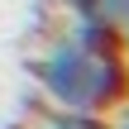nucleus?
Masks as SVG:
<instances>
[{"instance_id": "f03ea898", "label": "nucleus", "mask_w": 129, "mask_h": 129, "mask_svg": "<svg viewBox=\"0 0 129 129\" xmlns=\"http://www.w3.org/2000/svg\"><path fill=\"white\" fill-rule=\"evenodd\" d=\"M38 86L57 110H81V72H86V53L72 38H53L48 53L38 57Z\"/></svg>"}, {"instance_id": "0eeeda50", "label": "nucleus", "mask_w": 129, "mask_h": 129, "mask_svg": "<svg viewBox=\"0 0 129 129\" xmlns=\"http://www.w3.org/2000/svg\"><path fill=\"white\" fill-rule=\"evenodd\" d=\"M120 34H124V48H129V19H124V29H120Z\"/></svg>"}, {"instance_id": "423d86ee", "label": "nucleus", "mask_w": 129, "mask_h": 129, "mask_svg": "<svg viewBox=\"0 0 129 129\" xmlns=\"http://www.w3.org/2000/svg\"><path fill=\"white\" fill-rule=\"evenodd\" d=\"M115 129H129V101L120 105V120H115Z\"/></svg>"}, {"instance_id": "39448f33", "label": "nucleus", "mask_w": 129, "mask_h": 129, "mask_svg": "<svg viewBox=\"0 0 129 129\" xmlns=\"http://www.w3.org/2000/svg\"><path fill=\"white\" fill-rule=\"evenodd\" d=\"M48 120L57 129H105V115H91V110H57Z\"/></svg>"}, {"instance_id": "f257e3e1", "label": "nucleus", "mask_w": 129, "mask_h": 129, "mask_svg": "<svg viewBox=\"0 0 129 129\" xmlns=\"http://www.w3.org/2000/svg\"><path fill=\"white\" fill-rule=\"evenodd\" d=\"M129 101V57L124 48H105V53H86V72H81V110L91 115H110Z\"/></svg>"}, {"instance_id": "6e6552de", "label": "nucleus", "mask_w": 129, "mask_h": 129, "mask_svg": "<svg viewBox=\"0 0 129 129\" xmlns=\"http://www.w3.org/2000/svg\"><path fill=\"white\" fill-rule=\"evenodd\" d=\"M43 129H57V124H53V120H48V124H43Z\"/></svg>"}, {"instance_id": "7ed1b4c3", "label": "nucleus", "mask_w": 129, "mask_h": 129, "mask_svg": "<svg viewBox=\"0 0 129 129\" xmlns=\"http://www.w3.org/2000/svg\"><path fill=\"white\" fill-rule=\"evenodd\" d=\"M124 24H115V19H96V14H72V29H67V38L81 48V53H105V48H124V34H120Z\"/></svg>"}, {"instance_id": "20e7f679", "label": "nucleus", "mask_w": 129, "mask_h": 129, "mask_svg": "<svg viewBox=\"0 0 129 129\" xmlns=\"http://www.w3.org/2000/svg\"><path fill=\"white\" fill-rule=\"evenodd\" d=\"M72 14H96V19H115L124 24L129 19V0H67Z\"/></svg>"}]
</instances>
